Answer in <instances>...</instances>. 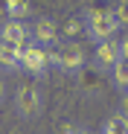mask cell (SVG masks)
<instances>
[{
	"instance_id": "d6986e66",
	"label": "cell",
	"mask_w": 128,
	"mask_h": 134,
	"mask_svg": "<svg viewBox=\"0 0 128 134\" xmlns=\"http://www.w3.org/2000/svg\"><path fill=\"white\" fill-rule=\"evenodd\" d=\"M61 134H79L76 125H61Z\"/></svg>"
},
{
	"instance_id": "8992f818",
	"label": "cell",
	"mask_w": 128,
	"mask_h": 134,
	"mask_svg": "<svg viewBox=\"0 0 128 134\" xmlns=\"http://www.w3.org/2000/svg\"><path fill=\"white\" fill-rule=\"evenodd\" d=\"M0 41L3 44H12V47H24L26 41H32V32L24 20H12L6 18L3 24H0Z\"/></svg>"
},
{
	"instance_id": "9a60e30c",
	"label": "cell",
	"mask_w": 128,
	"mask_h": 134,
	"mask_svg": "<svg viewBox=\"0 0 128 134\" xmlns=\"http://www.w3.org/2000/svg\"><path fill=\"white\" fill-rule=\"evenodd\" d=\"M79 79L84 82V87H96V76H93V73H88V70H82V73H79Z\"/></svg>"
},
{
	"instance_id": "7a4b0ae2",
	"label": "cell",
	"mask_w": 128,
	"mask_h": 134,
	"mask_svg": "<svg viewBox=\"0 0 128 134\" xmlns=\"http://www.w3.org/2000/svg\"><path fill=\"white\" fill-rule=\"evenodd\" d=\"M20 53V70L32 73L35 79H47L50 73V55H47V47H41L35 41H26L24 47H18Z\"/></svg>"
},
{
	"instance_id": "ffe728a7",
	"label": "cell",
	"mask_w": 128,
	"mask_h": 134,
	"mask_svg": "<svg viewBox=\"0 0 128 134\" xmlns=\"http://www.w3.org/2000/svg\"><path fill=\"white\" fill-rule=\"evenodd\" d=\"M6 99V82H3V76H0V102Z\"/></svg>"
},
{
	"instance_id": "7c38bea8",
	"label": "cell",
	"mask_w": 128,
	"mask_h": 134,
	"mask_svg": "<svg viewBox=\"0 0 128 134\" xmlns=\"http://www.w3.org/2000/svg\"><path fill=\"white\" fill-rule=\"evenodd\" d=\"M29 15V0H9V18L12 20H24Z\"/></svg>"
},
{
	"instance_id": "6da1fadb",
	"label": "cell",
	"mask_w": 128,
	"mask_h": 134,
	"mask_svg": "<svg viewBox=\"0 0 128 134\" xmlns=\"http://www.w3.org/2000/svg\"><path fill=\"white\" fill-rule=\"evenodd\" d=\"M88 64V55H84L79 41H61L58 47L53 50V67L67 76H79Z\"/></svg>"
},
{
	"instance_id": "5b68a950",
	"label": "cell",
	"mask_w": 128,
	"mask_h": 134,
	"mask_svg": "<svg viewBox=\"0 0 128 134\" xmlns=\"http://www.w3.org/2000/svg\"><path fill=\"white\" fill-rule=\"evenodd\" d=\"M29 32H32V41L41 44V47H58V44H61L58 24H55L53 18H47V15H41L35 24L29 26Z\"/></svg>"
},
{
	"instance_id": "9c48e42d",
	"label": "cell",
	"mask_w": 128,
	"mask_h": 134,
	"mask_svg": "<svg viewBox=\"0 0 128 134\" xmlns=\"http://www.w3.org/2000/svg\"><path fill=\"white\" fill-rule=\"evenodd\" d=\"M0 70L3 73H18L20 70V53H18V47L3 44V41H0Z\"/></svg>"
},
{
	"instance_id": "2e32d148",
	"label": "cell",
	"mask_w": 128,
	"mask_h": 134,
	"mask_svg": "<svg viewBox=\"0 0 128 134\" xmlns=\"http://www.w3.org/2000/svg\"><path fill=\"white\" fill-rule=\"evenodd\" d=\"M119 58H128V35L119 38Z\"/></svg>"
},
{
	"instance_id": "8fae6325",
	"label": "cell",
	"mask_w": 128,
	"mask_h": 134,
	"mask_svg": "<svg viewBox=\"0 0 128 134\" xmlns=\"http://www.w3.org/2000/svg\"><path fill=\"white\" fill-rule=\"evenodd\" d=\"M102 134H128V117L125 114H114L111 120H105Z\"/></svg>"
},
{
	"instance_id": "44dd1931",
	"label": "cell",
	"mask_w": 128,
	"mask_h": 134,
	"mask_svg": "<svg viewBox=\"0 0 128 134\" xmlns=\"http://www.w3.org/2000/svg\"><path fill=\"white\" fill-rule=\"evenodd\" d=\"M79 134H93V131H88V128H79Z\"/></svg>"
},
{
	"instance_id": "4fadbf2b",
	"label": "cell",
	"mask_w": 128,
	"mask_h": 134,
	"mask_svg": "<svg viewBox=\"0 0 128 134\" xmlns=\"http://www.w3.org/2000/svg\"><path fill=\"white\" fill-rule=\"evenodd\" d=\"M99 12H114L111 0H90L88 9H84V15H99Z\"/></svg>"
},
{
	"instance_id": "277c9868",
	"label": "cell",
	"mask_w": 128,
	"mask_h": 134,
	"mask_svg": "<svg viewBox=\"0 0 128 134\" xmlns=\"http://www.w3.org/2000/svg\"><path fill=\"white\" fill-rule=\"evenodd\" d=\"M44 108V96L35 85H20L15 93V111L20 114V120H35Z\"/></svg>"
},
{
	"instance_id": "ac0fdd59",
	"label": "cell",
	"mask_w": 128,
	"mask_h": 134,
	"mask_svg": "<svg viewBox=\"0 0 128 134\" xmlns=\"http://www.w3.org/2000/svg\"><path fill=\"white\" fill-rule=\"evenodd\" d=\"M0 18H3V20L9 18V0H0Z\"/></svg>"
},
{
	"instance_id": "52a82bcc",
	"label": "cell",
	"mask_w": 128,
	"mask_h": 134,
	"mask_svg": "<svg viewBox=\"0 0 128 134\" xmlns=\"http://www.w3.org/2000/svg\"><path fill=\"white\" fill-rule=\"evenodd\" d=\"M119 61V41L111 38V41H99L96 50H93V64L99 70H111V67Z\"/></svg>"
},
{
	"instance_id": "30bf717a",
	"label": "cell",
	"mask_w": 128,
	"mask_h": 134,
	"mask_svg": "<svg viewBox=\"0 0 128 134\" xmlns=\"http://www.w3.org/2000/svg\"><path fill=\"white\" fill-rule=\"evenodd\" d=\"M111 82H114V87L117 91H128V58H119L114 67H111Z\"/></svg>"
},
{
	"instance_id": "ba28073f",
	"label": "cell",
	"mask_w": 128,
	"mask_h": 134,
	"mask_svg": "<svg viewBox=\"0 0 128 134\" xmlns=\"http://www.w3.org/2000/svg\"><path fill=\"white\" fill-rule=\"evenodd\" d=\"M61 41H79L82 35H88V24H84V15H73L64 20V26H58Z\"/></svg>"
},
{
	"instance_id": "5bb4252c",
	"label": "cell",
	"mask_w": 128,
	"mask_h": 134,
	"mask_svg": "<svg viewBox=\"0 0 128 134\" xmlns=\"http://www.w3.org/2000/svg\"><path fill=\"white\" fill-rule=\"evenodd\" d=\"M114 15H117V20L122 26H128V0H119V3L114 6Z\"/></svg>"
},
{
	"instance_id": "e0dca14e",
	"label": "cell",
	"mask_w": 128,
	"mask_h": 134,
	"mask_svg": "<svg viewBox=\"0 0 128 134\" xmlns=\"http://www.w3.org/2000/svg\"><path fill=\"white\" fill-rule=\"evenodd\" d=\"M119 114H125L128 117V91L122 93V99H119Z\"/></svg>"
},
{
	"instance_id": "3957f363",
	"label": "cell",
	"mask_w": 128,
	"mask_h": 134,
	"mask_svg": "<svg viewBox=\"0 0 128 134\" xmlns=\"http://www.w3.org/2000/svg\"><path fill=\"white\" fill-rule=\"evenodd\" d=\"M84 24H88V38L90 41H111L117 38V32L122 29V24L117 20L114 12H99V15H84Z\"/></svg>"
}]
</instances>
